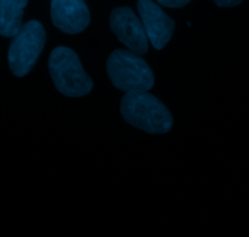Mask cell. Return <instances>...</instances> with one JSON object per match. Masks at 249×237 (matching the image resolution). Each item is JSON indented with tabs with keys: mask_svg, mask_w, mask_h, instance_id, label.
I'll return each mask as SVG.
<instances>
[{
	"mask_svg": "<svg viewBox=\"0 0 249 237\" xmlns=\"http://www.w3.org/2000/svg\"><path fill=\"white\" fill-rule=\"evenodd\" d=\"M138 11L147 39L156 50H162L172 39L175 23L162 7L151 0L138 1Z\"/></svg>",
	"mask_w": 249,
	"mask_h": 237,
	"instance_id": "6",
	"label": "cell"
},
{
	"mask_svg": "<svg viewBox=\"0 0 249 237\" xmlns=\"http://www.w3.org/2000/svg\"><path fill=\"white\" fill-rule=\"evenodd\" d=\"M26 0H0V36L15 38L22 29Z\"/></svg>",
	"mask_w": 249,
	"mask_h": 237,
	"instance_id": "8",
	"label": "cell"
},
{
	"mask_svg": "<svg viewBox=\"0 0 249 237\" xmlns=\"http://www.w3.org/2000/svg\"><path fill=\"white\" fill-rule=\"evenodd\" d=\"M109 26L129 51L139 56L147 53L148 39L143 24L130 7H116L109 16Z\"/></svg>",
	"mask_w": 249,
	"mask_h": 237,
	"instance_id": "5",
	"label": "cell"
},
{
	"mask_svg": "<svg viewBox=\"0 0 249 237\" xmlns=\"http://www.w3.org/2000/svg\"><path fill=\"white\" fill-rule=\"evenodd\" d=\"M189 2V0H160V1H158V5L169 7V9H179V7L186 6Z\"/></svg>",
	"mask_w": 249,
	"mask_h": 237,
	"instance_id": "9",
	"label": "cell"
},
{
	"mask_svg": "<svg viewBox=\"0 0 249 237\" xmlns=\"http://www.w3.org/2000/svg\"><path fill=\"white\" fill-rule=\"evenodd\" d=\"M49 72L57 91L68 97H83L94 83L83 68L79 56L67 46H57L49 57Z\"/></svg>",
	"mask_w": 249,
	"mask_h": 237,
	"instance_id": "3",
	"label": "cell"
},
{
	"mask_svg": "<svg viewBox=\"0 0 249 237\" xmlns=\"http://www.w3.org/2000/svg\"><path fill=\"white\" fill-rule=\"evenodd\" d=\"M241 0H215V4L220 7H233L241 4Z\"/></svg>",
	"mask_w": 249,
	"mask_h": 237,
	"instance_id": "10",
	"label": "cell"
},
{
	"mask_svg": "<svg viewBox=\"0 0 249 237\" xmlns=\"http://www.w3.org/2000/svg\"><path fill=\"white\" fill-rule=\"evenodd\" d=\"M51 22L67 34L82 33L90 23V11L83 0H53Z\"/></svg>",
	"mask_w": 249,
	"mask_h": 237,
	"instance_id": "7",
	"label": "cell"
},
{
	"mask_svg": "<svg viewBox=\"0 0 249 237\" xmlns=\"http://www.w3.org/2000/svg\"><path fill=\"white\" fill-rule=\"evenodd\" d=\"M112 84L126 92H148L155 85V74L141 56L129 50H114L106 65Z\"/></svg>",
	"mask_w": 249,
	"mask_h": 237,
	"instance_id": "2",
	"label": "cell"
},
{
	"mask_svg": "<svg viewBox=\"0 0 249 237\" xmlns=\"http://www.w3.org/2000/svg\"><path fill=\"white\" fill-rule=\"evenodd\" d=\"M121 113L126 123L148 134L168 133L174 123L169 109L150 92H126Z\"/></svg>",
	"mask_w": 249,
	"mask_h": 237,
	"instance_id": "1",
	"label": "cell"
},
{
	"mask_svg": "<svg viewBox=\"0 0 249 237\" xmlns=\"http://www.w3.org/2000/svg\"><path fill=\"white\" fill-rule=\"evenodd\" d=\"M46 41V33L40 22L32 19L23 24L19 33L12 39L7 61L12 74L21 78L36 66Z\"/></svg>",
	"mask_w": 249,
	"mask_h": 237,
	"instance_id": "4",
	"label": "cell"
}]
</instances>
